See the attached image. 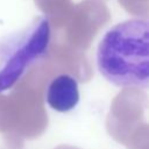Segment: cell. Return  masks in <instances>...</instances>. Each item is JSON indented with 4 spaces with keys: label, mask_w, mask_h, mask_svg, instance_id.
<instances>
[{
    "label": "cell",
    "mask_w": 149,
    "mask_h": 149,
    "mask_svg": "<svg viewBox=\"0 0 149 149\" xmlns=\"http://www.w3.org/2000/svg\"><path fill=\"white\" fill-rule=\"evenodd\" d=\"M50 37V23L40 16L27 27L0 40V92L13 87L47 55Z\"/></svg>",
    "instance_id": "7a4b0ae2"
},
{
    "label": "cell",
    "mask_w": 149,
    "mask_h": 149,
    "mask_svg": "<svg viewBox=\"0 0 149 149\" xmlns=\"http://www.w3.org/2000/svg\"><path fill=\"white\" fill-rule=\"evenodd\" d=\"M100 73L122 87L149 84V27L147 20H128L109 29L97 51Z\"/></svg>",
    "instance_id": "6da1fadb"
},
{
    "label": "cell",
    "mask_w": 149,
    "mask_h": 149,
    "mask_svg": "<svg viewBox=\"0 0 149 149\" xmlns=\"http://www.w3.org/2000/svg\"><path fill=\"white\" fill-rule=\"evenodd\" d=\"M47 101L52 109L58 112H68L74 108L79 101L77 80L68 73L52 78L48 85Z\"/></svg>",
    "instance_id": "3957f363"
}]
</instances>
